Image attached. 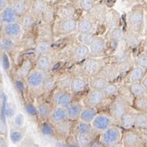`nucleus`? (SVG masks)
<instances>
[{
  "label": "nucleus",
  "mask_w": 147,
  "mask_h": 147,
  "mask_svg": "<svg viewBox=\"0 0 147 147\" xmlns=\"http://www.w3.org/2000/svg\"><path fill=\"white\" fill-rule=\"evenodd\" d=\"M53 59L51 54L42 55L36 56V59L34 61V69L42 71L44 73H51L52 69Z\"/></svg>",
  "instance_id": "16"
},
{
  "label": "nucleus",
  "mask_w": 147,
  "mask_h": 147,
  "mask_svg": "<svg viewBox=\"0 0 147 147\" xmlns=\"http://www.w3.org/2000/svg\"><path fill=\"white\" fill-rule=\"evenodd\" d=\"M95 6L94 0H80V7L84 11L89 12L91 11Z\"/></svg>",
  "instance_id": "53"
},
{
  "label": "nucleus",
  "mask_w": 147,
  "mask_h": 147,
  "mask_svg": "<svg viewBox=\"0 0 147 147\" xmlns=\"http://www.w3.org/2000/svg\"><path fill=\"white\" fill-rule=\"evenodd\" d=\"M65 141V147H80L72 133L67 137V139Z\"/></svg>",
  "instance_id": "55"
},
{
  "label": "nucleus",
  "mask_w": 147,
  "mask_h": 147,
  "mask_svg": "<svg viewBox=\"0 0 147 147\" xmlns=\"http://www.w3.org/2000/svg\"><path fill=\"white\" fill-rule=\"evenodd\" d=\"M0 147H7L6 139L2 135H0Z\"/></svg>",
  "instance_id": "57"
},
{
  "label": "nucleus",
  "mask_w": 147,
  "mask_h": 147,
  "mask_svg": "<svg viewBox=\"0 0 147 147\" xmlns=\"http://www.w3.org/2000/svg\"><path fill=\"white\" fill-rule=\"evenodd\" d=\"M18 41L19 40L0 35V52L2 51L12 55L18 48Z\"/></svg>",
  "instance_id": "22"
},
{
  "label": "nucleus",
  "mask_w": 147,
  "mask_h": 147,
  "mask_svg": "<svg viewBox=\"0 0 147 147\" xmlns=\"http://www.w3.org/2000/svg\"><path fill=\"white\" fill-rule=\"evenodd\" d=\"M71 133L73 134L75 137H78V136H82L94 134L96 132L94 131V129L91 127V124L78 121L73 122V127H72Z\"/></svg>",
  "instance_id": "24"
},
{
  "label": "nucleus",
  "mask_w": 147,
  "mask_h": 147,
  "mask_svg": "<svg viewBox=\"0 0 147 147\" xmlns=\"http://www.w3.org/2000/svg\"><path fill=\"white\" fill-rule=\"evenodd\" d=\"M50 102L52 107L60 106V107L66 108L74 101V95L69 90H60L55 88L51 93Z\"/></svg>",
  "instance_id": "6"
},
{
  "label": "nucleus",
  "mask_w": 147,
  "mask_h": 147,
  "mask_svg": "<svg viewBox=\"0 0 147 147\" xmlns=\"http://www.w3.org/2000/svg\"><path fill=\"white\" fill-rule=\"evenodd\" d=\"M89 56V49L88 47L83 44L78 43L76 44L71 50L70 57L71 59L76 62H82Z\"/></svg>",
  "instance_id": "23"
},
{
  "label": "nucleus",
  "mask_w": 147,
  "mask_h": 147,
  "mask_svg": "<svg viewBox=\"0 0 147 147\" xmlns=\"http://www.w3.org/2000/svg\"><path fill=\"white\" fill-rule=\"evenodd\" d=\"M107 99L108 98H106L102 91L88 88V91L85 95L83 102H84V106L95 107L99 109V107L102 106Z\"/></svg>",
  "instance_id": "11"
},
{
  "label": "nucleus",
  "mask_w": 147,
  "mask_h": 147,
  "mask_svg": "<svg viewBox=\"0 0 147 147\" xmlns=\"http://www.w3.org/2000/svg\"><path fill=\"white\" fill-rule=\"evenodd\" d=\"M90 124L94 131L98 135L108 127L117 125V122L111 117V115L108 113L107 111H102L98 112V113L96 115V117Z\"/></svg>",
  "instance_id": "5"
},
{
  "label": "nucleus",
  "mask_w": 147,
  "mask_h": 147,
  "mask_svg": "<svg viewBox=\"0 0 147 147\" xmlns=\"http://www.w3.org/2000/svg\"><path fill=\"white\" fill-rule=\"evenodd\" d=\"M121 136L122 130L117 125H113L98 135V143L102 147H108L120 143Z\"/></svg>",
  "instance_id": "3"
},
{
  "label": "nucleus",
  "mask_w": 147,
  "mask_h": 147,
  "mask_svg": "<svg viewBox=\"0 0 147 147\" xmlns=\"http://www.w3.org/2000/svg\"><path fill=\"white\" fill-rule=\"evenodd\" d=\"M127 86L133 98L147 95V88L144 87L140 83L129 84H127Z\"/></svg>",
  "instance_id": "38"
},
{
  "label": "nucleus",
  "mask_w": 147,
  "mask_h": 147,
  "mask_svg": "<svg viewBox=\"0 0 147 147\" xmlns=\"http://www.w3.org/2000/svg\"><path fill=\"white\" fill-rule=\"evenodd\" d=\"M73 122L65 121L60 124L55 126V137L60 140H65L67 137L72 132Z\"/></svg>",
  "instance_id": "21"
},
{
  "label": "nucleus",
  "mask_w": 147,
  "mask_h": 147,
  "mask_svg": "<svg viewBox=\"0 0 147 147\" xmlns=\"http://www.w3.org/2000/svg\"><path fill=\"white\" fill-rule=\"evenodd\" d=\"M136 111L131 107L127 112L122 115L119 121H117V126L122 131L132 130L135 129V118H136Z\"/></svg>",
  "instance_id": "15"
},
{
  "label": "nucleus",
  "mask_w": 147,
  "mask_h": 147,
  "mask_svg": "<svg viewBox=\"0 0 147 147\" xmlns=\"http://www.w3.org/2000/svg\"><path fill=\"white\" fill-rule=\"evenodd\" d=\"M0 18L3 23H10L18 22L19 16L16 14L10 4H8L3 10L0 11Z\"/></svg>",
  "instance_id": "29"
},
{
  "label": "nucleus",
  "mask_w": 147,
  "mask_h": 147,
  "mask_svg": "<svg viewBox=\"0 0 147 147\" xmlns=\"http://www.w3.org/2000/svg\"><path fill=\"white\" fill-rule=\"evenodd\" d=\"M120 86L121 84L119 82H109L107 86L102 89V92L107 98L112 99L118 95Z\"/></svg>",
  "instance_id": "39"
},
{
  "label": "nucleus",
  "mask_w": 147,
  "mask_h": 147,
  "mask_svg": "<svg viewBox=\"0 0 147 147\" xmlns=\"http://www.w3.org/2000/svg\"><path fill=\"white\" fill-rule=\"evenodd\" d=\"M52 51V45L50 41L40 40L37 41L36 47L34 48V54L36 56H39L42 55H49Z\"/></svg>",
  "instance_id": "37"
},
{
  "label": "nucleus",
  "mask_w": 147,
  "mask_h": 147,
  "mask_svg": "<svg viewBox=\"0 0 147 147\" xmlns=\"http://www.w3.org/2000/svg\"><path fill=\"white\" fill-rule=\"evenodd\" d=\"M107 40L100 36H94L90 45L89 56L92 57H105L107 56V51L108 50Z\"/></svg>",
  "instance_id": "10"
},
{
  "label": "nucleus",
  "mask_w": 147,
  "mask_h": 147,
  "mask_svg": "<svg viewBox=\"0 0 147 147\" xmlns=\"http://www.w3.org/2000/svg\"><path fill=\"white\" fill-rule=\"evenodd\" d=\"M3 92V84H0V99H1V98H2Z\"/></svg>",
  "instance_id": "60"
},
{
  "label": "nucleus",
  "mask_w": 147,
  "mask_h": 147,
  "mask_svg": "<svg viewBox=\"0 0 147 147\" xmlns=\"http://www.w3.org/2000/svg\"><path fill=\"white\" fill-rule=\"evenodd\" d=\"M53 27H51V25L42 23L39 26L37 30V41L45 40L51 42L53 39Z\"/></svg>",
  "instance_id": "27"
},
{
  "label": "nucleus",
  "mask_w": 147,
  "mask_h": 147,
  "mask_svg": "<svg viewBox=\"0 0 147 147\" xmlns=\"http://www.w3.org/2000/svg\"><path fill=\"white\" fill-rule=\"evenodd\" d=\"M146 70L134 65L124 76V81L126 84H135V83H140L142 79L146 75Z\"/></svg>",
  "instance_id": "20"
},
{
  "label": "nucleus",
  "mask_w": 147,
  "mask_h": 147,
  "mask_svg": "<svg viewBox=\"0 0 147 147\" xmlns=\"http://www.w3.org/2000/svg\"><path fill=\"white\" fill-rule=\"evenodd\" d=\"M98 112L99 109L98 107L84 106L81 112L79 121L90 124L94 119V117H96V115L98 113Z\"/></svg>",
  "instance_id": "30"
},
{
  "label": "nucleus",
  "mask_w": 147,
  "mask_h": 147,
  "mask_svg": "<svg viewBox=\"0 0 147 147\" xmlns=\"http://www.w3.org/2000/svg\"><path fill=\"white\" fill-rule=\"evenodd\" d=\"M52 105L50 102H39L36 105V110H37V117L38 118L42 121H47L49 118L50 113L52 109Z\"/></svg>",
  "instance_id": "31"
},
{
  "label": "nucleus",
  "mask_w": 147,
  "mask_h": 147,
  "mask_svg": "<svg viewBox=\"0 0 147 147\" xmlns=\"http://www.w3.org/2000/svg\"><path fill=\"white\" fill-rule=\"evenodd\" d=\"M10 3V0H0V11Z\"/></svg>",
  "instance_id": "56"
},
{
  "label": "nucleus",
  "mask_w": 147,
  "mask_h": 147,
  "mask_svg": "<svg viewBox=\"0 0 147 147\" xmlns=\"http://www.w3.org/2000/svg\"><path fill=\"white\" fill-rule=\"evenodd\" d=\"M66 112H65V108L60 107V106H55L52 107L51 112L50 113L48 121H50L51 124H53L54 126L60 124L61 122L66 121Z\"/></svg>",
  "instance_id": "25"
},
{
  "label": "nucleus",
  "mask_w": 147,
  "mask_h": 147,
  "mask_svg": "<svg viewBox=\"0 0 147 147\" xmlns=\"http://www.w3.org/2000/svg\"><path fill=\"white\" fill-rule=\"evenodd\" d=\"M23 34H24L23 28L22 27L18 22H16L10 23H3L0 35L10 37L14 40H19Z\"/></svg>",
  "instance_id": "12"
},
{
  "label": "nucleus",
  "mask_w": 147,
  "mask_h": 147,
  "mask_svg": "<svg viewBox=\"0 0 147 147\" xmlns=\"http://www.w3.org/2000/svg\"><path fill=\"white\" fill-rule=\"evenodd\" d=\"M13 83L15 87L17 88V89L22 93V94H24L26 93L27 90V85H26V83H25V80H21L18 79L17 77H15L13 79Z\"/></svg>",
  "instance_id": "52"
},
{
  "label": "nucleus",
  "mask_w": 147,
  "mask_h": 147,
  "mask_svg": "<svg viewBox=\"0 0 147 147\" xmlns=\"http://www.w3.org/2000/svg\"><path fill=\"white\" fill-rule=\"evenodd\" d=\"M133 64L135 66H138L144 69H147V53L146 51L138 55L133 59Z\"/></svg>",
  "instance_id": "49"
},
{
  "label": "nucleus",
  "mask_w": 147,
  "mask_h": 147,
  "mask_svg": "<svg viewBox=\"0 0 147 147\" xmlns=\"http://www.w3.org/2000/svg\"><path fill=\"white\" fill-rule=\"evenodd\" d=\"M84 104L80 101L74 100L68 107L65 108L67 121L75 122L80 120V116L84 108Z\"/></svg>",
  "instance_id": "19"
},
{
  "label": "nucleus",
  "mask_w": 147,
  "mask_h": 147,
  "mask_svg": "<svg viewBox=\"0 0 147 147\" xmlns=\"http://www.w3.org/2000/svg\"><path fill=\"white\" fill-rule=\"evenodd\" d=\"M94 23L89 18H83L77 22L76 31L79 33H94Z\"/></svg>",
  "instance_id": "36"
},
{
  "label": "nucleus",
  "mask_w": 147,
  "mask_h": 147,
  "mask_svg": "<svg viewBox=\"0 0 147 147\" xmlns=\"http://www.w3.org/2000/svg\"><path fill=\"white\" fill-rule=\"evenodd\" d=\"M98 74L104 77L109 82H117L118 78L122 75L118 66L111 62L107 63Z\"/></svg>",
  "instance_id": "17"
},
{
  "label": "nucleus",
  "mask_w": 147,
  "mask_h": 147,
  "mask_svg": "<svg viewBox=\"0 0 147 147\" xmlns=\"http://www.w3.org/2000/svg\"><path fill=\"white\" fill-rule=\"evenodd\" d=\"M108 83L109 81L106 80L104 77H102L100 74H97L89 77L88 88L102 91V89L107 86Z\"/></svg>",
  "instance_id": "32"
},
{
  "label": "nucleus",
  "mask_w": 147,
  "mask_h": 147,
  "mask_svg": "<svg viewBox=\"0 0 147 147\" xmlns=\"http://www.w3.org/2000/svg\"><path fill=\"white\" fill-rule=\"evenodd\" d=\"M40 130V132L45 136H55V126L48 121H44L41 122Z\"/></svg>",
  "instance_id": "48"
},
{
  "label": "nucleus",
  "mask_w": 147,
  "mask_h": 147,
  "mask_svg": "<svg viewBox=\"0 0 147 147\" xmlns=\"http://www.w3.org/2000/svg\"><path fill=\"white\" fill-rule=\"evenodd\" d=\"M121 143L123 147H146V143L141 140L139 131L136 129L122 131Z\"/></svg>",
  "instance_id": "9"
},
{
  "label": "nucleus",
  "mask_w": 147,
  "mask_h": 147,
  "mask_svg": "<svg viewBox=\"0 0 147 147\" xmlns=\"http://www.w3.org/2000/svg\"><path fill=\"white\" fill-rule=\"evenodd\" d=\"M140 84H141L144 87L147 88V74L142 79V80L140 81Z\"/></svg>",
  "instance_id": "58"
},
{
  "label": "nucleus",
  "mask_w": 147,
  "mask_h": 147,
  "mask_svg": "<svg viewBox=\"0 0 147 147\" xmlns=\"http://www.w3.org/2000/svg\"><path fill=\"white\" fill-rule=\"evenodd\" d=\"M103 20L110 27H118V23L120 21V15L115 10H109L106 12Z\"/></svg>",
  "instance_id": "41"
},
{
  "label": "nucleus",
  "mask_w": 147,
  "mask_h": 147,
  "mask_svg": "<svg viewBox=\"0 0 147 147\" xmlns=\"http://www.w3.org/2000/svg\"><path fill=\"white\" fill-rule=\"evenodd\" d=\"M74 7L72 5H65L64 7H60V9H58L57 13V16L60 18V19H65V18H74Z\"/></svg>",
  "instance_id": "46"
},
{
  "label": "nucleus",
  "mask_w": 147,
  "mask_h": 147,
  "mask_svg": "<svg viewBox=\"0 0 147 147\" xmlns=\"http://www.w3.org/2000/svg\"><path fill=\"white\" fill-rule=\"evenodd\" d=\"M131 107V102L123 96L118 94L109 102V104L107 106V112L115 120L117 125V121L122 117V115L127 112Z\"/></svg>",
  "instance_id": "1"
},
{
  "label": "nucleus",
  "mask_w": 147,
  "mask_h": 147,
  "mask_svg": "<svg viewBox=\"0 0 147 147\" xmlns=\"http://www.w3.org/2000/svg\"><path fill=\"white\" fill-rule=\"evenodd\" d=\"M48 74L49 73H44L38 69H33L25 79L27 89L37 95L43 94L42 87Z\"/></svg>",
  "instance_id": "4"
},
{
  "label": "nucleus",
  "mask_w": 147,
  "mask_h": 147,
  "mask_svg": "<svg viewBox=\"0 0 147 147\" xmlns=\"http://www.w3.org/2000/svg\"><path fill=\"white\" fill-rule=\"evenodd\" d=\"M23 138V130L21 127H16L13 129L10 132V139L13 143L20 142Z\"/></svg>",
  "instance_id": "50"
},
{
  "label": "nucleus",
  "mask_w": 147,
  "mask_h": 147,
  "mask_svg": "<svg viewBox=\"0 0 147 147\" xmlns=\"http://www.w3.org/2000/svg\"><path fill=\"white\" fill-rule=\"evenodd\" d=\"M147 113L136 112L135 118V129L138 131H146Z\"/></svg>",
  "instance_id": "44"
},
{
  "label": "nucleus",
  "mask_w": 147,
  "mask_h": 147,
  "mask_svg": "<svg viewBox=\"0 0 147 147\" xmlns=\"http://www.w3.org/2000/svg\"><path fill=\"white\" fill-rule=\"evenodd\" d=\"M77 21L74 18L60 19L58 22L57 27L53 29L54 33H59L61 35H68L73 33L76 31Z\"/></svg>",
  "instance_id": "13"
},
{
  "label": "nucleus",
  "mask_w": 147,
  "mask_h": 147,
  "mask_svg": "<svg viewBox=\"0 0 147 147\" xmlns=\"http://www.w3.org/2000/svg\"><path fill=\"white\" fill-rule=\"evenodd\" d=\"M109 57H92L88 56L82 61L81 69L88 77L100 73L104 66L109 63Z\"/></svg>",
  "instance_id": "2"
},
{
  "label": "nucleus",
  "mask_w": 147,
  "mask_h": 147,
  "mask_svg": "<svg viewBox=\"0 0 147 147\" xmlns=\"http://www.w3.org/2000/svg\"><path fill=\"white\" fill-rule=\"evenodd\" d=\"M94 36L95 35L94 33H79L77 39H78L79 43L88 47L90 45L92 40H93Z\"/></svg>",
  "instance_id": "51"
},
{
  "label": "nucleus",
  "mask_w": 147,
  "mask_h": 147,
  "mask_svg": "<svg viewBox=\"0 0 147 147\" xmlns=\"http://www.w3.org/2000/svg\"><path fill=\"white\" fill-rule=\"evenodd\" d=\"M88 83L89 77L84 72L72 74V79L70 81L69 91H70L74 95L81 94L88 88Z\"/></svg>",
  "instance_id": "7"
},
{
  "label": "nucleus",
  "mask_w": 147,
  "mask_h": 147,
  "mask_svg": "<svg viewBox=\"0 0 147 147\" xmlns=\"http://www.w3.org/2000/svg\"><path fill=\"white\" fill-rule=\"evenodd\" d=\"M30 36H25L24 34L19 40L20 43L18 44V47L20 46L24 51L34 49L36 47V44L37 42L36 36H34L32 34H29Z\"/></svg>",
  "instance_id": "40"
},
{
  "label": "nucleus",
  "mask_w": 147,
  "mask_h": 147,
  "mask_svg": "<svg viewBox=\"0 0 147 147\" xmlns=\"http://www.w3.org/2000/svg\"><path fill=\"white\" fill-rule=\"evenodd\" d=\"M3 84V75L0 72V84Z\"/></svg>",
  "instance_id": "61"
},
{
  "label": "nucleus",
  "mask_w": 147,
  "mask_h": 147,
  "mask_svg": "<svg viewBox=\"0 0 147 147\" xmlns=\"http://www.w3.org/2000/svg\"><path fill=\"white\" fill-rule=\"evenodd\" d=\"M123 42L129 49H133L136 48L139 46L140 42V33L128 31L127 32L124 33V40Z\"/></svg>",
  "instance_id": "33"
},
{
  "label": "nucleus",
  "mask_w": 147,
  "mask_h": 147,
  "mask_svg": "<svg viewBox=\"0 0 147 147\" xmlns=\"http://www.w3.org/2000/svg\"><path fill=\"white\" fill-rule=\"evenodd\" d=\"M3 22L1 20V18H0V33H1V29H2V27H3Z\"/></svg>",
  "instance_id": "62"
},
{
  "label": "nucleus",
  "mask_w": 147,
  "mask_h": 147,
  "mask_svg": "<svg viewBox=\"0 0 147 147\" xmlns=\"http://www.w3.org/2000/svg\"><path fill=\"white\" fill-rule=\"evenodd\" d=\"M107 44L109 43L115 51L118 45L124 40V32L120 27H110L107 34Z\"/></svg>",
  "instance_id": "18"
},
{
  "label": "nucleus",
  "mask_w": 147,
  "mask_h": 147,
  "mask_svg": "<svg viewBox=\"0 0 147 147\" xmlns=\"http://www.w3.org/2000/svg\"><path fill=\"white\" fill-rule=\"evenodd\" d=\"M24 108L27 113L31 117H37V110L36 106L32 103L31 102H26L24 103Z\"/></svg>",
  "instance_id": "54"
},
{
  "label": "nucleus",
  "mask_w": 147,
  "mask_h": 147,
  "mask_svg": "<svg viewBox=\"0 0 147 147\" xmlns=\"http://www.w3.org/2000/svg\"><path fill=\"white\" fill-rule=\"evenodd\" d=\"M55 88H56V75H53L49 73L44 82L42 87V93L43 94H51Z\"/></svg>",
  "instance_id": "43"
},
{
  "label": "nucleus",
  "mask_w": 147,
  "mask_h": 147,
  "mask_svg": "<svg viewBox=\"0 0 147 147\" xmlns=\"http://www.w3.org/2000/svg\"><path fill=\"white\" fill-rule=\"evenodd\" d=\"M47 7V4L45 0H35L32 3V6L30 8V13L37 20L38 18H40L41 15Z\"/></svg>",
  "instance_id": "35"
},
{
  "label": "nucleus",
  "mask_w": 147,
  "mask_h": 147,
  "mask_svg": "<svg viewBox=\"0 0 147 147\" xmlns=\"http://www.w3.org/2000/svg\"><path fill=\"white\" fill-rule=\"evenodd\" d=\"M34 69V61L30 57L23 58L21 60L20 63L18 65V67L15 70V77L25 80L30 72Z\"/></svg>",
  "instance_id": "14"
},
{
  "label": "nucleus",
  "mask_w": 147,
  "mask_h": 147,
  "mask_svg": "<svg viewBox=\"0 0 147 147\" xmlns=\"http://www.w3.org/2000/svg\"><path fill=\"white\" fill-rule=\"evenodd\" d=\"M108 147H123V146L121 145V143H117V144H115V145H113V146H110Z\"/></svg>",
  "instance_id": "59"
},
{
  "label": "nucleus",
  "mask_w": 147,
  "mask_h": 147,
  "mask_svg": "<svg viewBox=\"0 0 147 147\" xmlns=\"http://www.w3.org/2000/svg\"><path fill=\"white\" fill-rule=\"evenodd\" d=\"M145 22V14L142 9L134 8L127 14V23L129 26V30L140 33Z\"/></svg>",
  "instance_id": "8"
},
{
  "label": "nucleus",
  "mask_w": 147,
  "mask_h": 147,
  "mask_svg": "<svg viewBox=\"0 0 147 147\" xmlns=\"http://www.w3.org/2000/svg\"><path fill=\"white\" fill-rule=\"evenodd\" d=\"M55 13L56 12H55V8L53 7L47 6L46 7V9L44 10L41 17H40L43 23L51 25V23L53 22L54 18L55 17Z\"/></svg>",
  "instance_id": "47"
},
{
  "label": "nucleus",
  "mask_w": 147,
  "mask_h": 147,
  "mask_svg": "<svg viewBox=\"0 0 147 147\" xmlns=\"http://www.w3.org/2000/svg\"><path fill=\"white\" fill-rule=\"evenodd\" d=\"M0 64L3 69L6 72L9 73L12 69V58L9 54L6 52H0Z\"/></svg>",
  "instance_id": "45"
},
{
  "label": "nucleus",
  "mask_w": 147,
  "mask_h": 147,
  "mask_svg": "<svg viewBox=\"0 0 147 147\" xmlns=\"http://www.w3.org/2000/svg\"><path fill=\"white\" fill-rule=\"evenodd\" d=\"M131 107L139 113H147V95L133 98Z\"/></svg>",
  "instance_id": "42"
},
{
  "label": "nucleus",
  "mask_w": 147,
  "mask_h": 147,
  "mask_svg": "<svg viewBox=\"0 0 147 147\" xmlns=\"http://www.w3.org/2000/svg\"><path fill=\"white\" fill-rule=\"evenodd\" d=\"M36 21L37 20L30 13V12H28V13L22 14V16L19 17L18 22L20 23L22 27L23 28L24 32H29L34 28V26L36 25Z\"/></svg>",
  "instance_id": "28"
},
{
  "label": "nucleus",
  "mask_w": 147,
  "mask_h": 147,
  "mask_svg": "<svg viewBox=\"0 0 147 147\" xmlns=\"http://www.w3.org/2000/svg\"><path fill=\"white\" fill-rule=\"evenodd\" d=\"M72 74L70 72H64L56 75V88L60 90H69Z\"/></svg>",
  "instance_id": "34"
},
{
  "label": "nucleus",
  "mask_w": 147,
  "mask_h": 147,
  "mask_svg": "<svg viewBox=\"0 0 147 147\" xmlns=\"http://www.w3.org/2000/svg\"><path fill=\"white\" fill-rule=\"evenodd\" d=\"M32 3V2L30 0H12L9 4L16 14L20 17L22 14L30 12Z\"/></svg>",
  "instance_id": "26"
}]
</instances>
